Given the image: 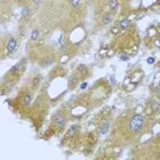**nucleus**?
I'll use <instances>...</instances> for the list:
<instances>
[{"instance_id":"1","label":"nucleus","mask_w":160,"mask_h":160,"mask_svg":"<svg viewBox=\"0 0 160 160\" xmlns=\"http://www.w3.org/2000/svg\"><path fill=\"white\" fill-rule=\"evenodd\" d=\"M145 116L142 114H134L130 119H129V124H128V129L131 134H139L144 126H145Z\"/></svg>"},{"instance_id":"2","label":"nucleus","mask_w":160,"mask_h":160,"mask_svg":"<svg viewBox=\"0 0 160 160\" xmlns=\"http://www.w3.org/2000/svg\"><path fill=\"white\" fill-rule=\"evenodd\" d=\"M16 46H18V40L15 36H10L6 41V46H5V50H6V54L8 55H11L15 52L16 50Z\"/></svg>"},{"instance_id":"3","label":"nucleus","mask_w":160,"mask_h":160,"mask_svg":"<svg viewBox=\"0 0 160 160\" xmlns=\"http://www.w3.org/2000/svg\"><path fill=\"white\" fill-rule=\"evenodd\" d=\"M65 122H66V118H65L64 112H58L54 116V125L56 126V129H62Z\"/></svg>"},{"instance_id":"4","label":"nucleus","mask_w":160,"mask_h":160,"mask_svg":"<svg viewBox=\"0 0 160 160\" xmlns=\"http://www.w3.org/2000/svg\"><path fill=\"white\" fill-rule=\"evenodd\" d=\"M32 100H34V95H32V92L31 91H26L22 96H21V105L22 106H30V104L32 102Z\"/></svg>"},{"instance_id":"5","label":"nucleus","mask_w":160,"mask_h":160,"mask_svg":"<svg viewBox=\"0 0 160 160\" xmlns=\"http://www.w3.org/2000/svg\"><path fill=\"white\" fill-rule=\"evenodd\" d=\"M112 22V15L110 12H105L101 15V24L102 25H109Z\"/></svg>"},{"instance_id":"6","label":"nucleus","mask_w":160,"mask_h":160,"mask_svg":"<svg viewBox=\"0 0 160 160\" xmlns=\"http://www.w3.org/2000/svg\"><path fill=\"white\" fill-rule=\"evenodd\" d=\"M41 80H42V76H41L40 74L35 75V76L31 79V86H32V89H38V88L40 86V84H41Z\"/></svg>"},{"instance_id":"7","label":"nucleus","mask_w":160,"mask_h":160,"mask_svg":"<svg viewBox=\"0 0 160 160\" xmlns=\"http://www.w3.org/2000/svg\"><path fill=\"white\" fill-rule=\"evenodd\" d=\"M129 26H130V19H122V20L119 22L118 29L121 30V31H124V30H126Z\"/></svg>"},{"instance_id":"8","label":"nucleus","mask_w":160,"mask_h":160,"mask_svg":"<svg viewBox=\"0 0 160 160\" xmlns=\"http://www.w3.org/2000/svg\"><path fill=\"white\" fill-rule=\"evenodd\" d=\"M108 5H109V9H110L112 12H115L116 9H118V6H119V1H118V0H109V1H108Z\"/></svg>"},{"instance_id":"9","label":"nucleus","mask_w":160,"mask_h":160,"mask_svg":"<svg viewBox=\"0 0 160 160\" xmlns=\"http://www.w3.org/2000/svg\"><path fill=\"white\" fill-rule=\"evenodd\" d=\"M39 38H40V30H39V29H34V30L31 31V35H30V40L34 42V41L39 40Z\"/></svg>"},{"instance_id":"10","label":"nucleus","mask_w":160,"mask_h":160,"mask_svg":"<svg viewBox=\"0 0 160 160\" xmlns=\"http://www.w3.org/2000/svg\"><path fill=\"white\" fill-rule=\"evenodd\" d=\"M20 69H21V64L20 62H18V64H15L11 69H10V71H9V74H11V75H14V74H18L19 71H20Z\"/></svg>"},{"instance_id":"11","label":"nucleus","mask_w":160,"mask_h":160,"mask_svg":"<svg viewBox=\"0 0 160 160\" xmlns=\"http://www.w3.org/2000/svg\"><path fill=\"white\" fill-rule=\"evenodd\" d=\"M40 64H41L42 66H49V65H51V64H52V58L48 56V58L42 59V61H40Z\"/></svg>"},{"instance_id":"12","label":"nucleus","mask_w":160,"mask_h":160,"mask_svg":"<svg viewBox=\"0 0 160 160\" xmlns=\"http://www.w3.org/2000/svg\"><path fill=\"white\" fill-rule=\"evenodd\" d=\"M30 10H31V9H30L29 6H25V8L22 9V11H21V16H22V18L29 16V15H30Z\"/></svg>"},{"instance_id":"13","label":"nucleus","mask_w":160,"mask_h":160,"mask_svg":"<svg viewBox=\"0 0 160 160\" xmlns=\"http://www.w3.org/2000/svg\"><path fill=\"white\" fill-rule=\"evenodd\" d=\"M151 109H152L154 112H158V111H159V102H158V100H154V101H152Z\"/></svg>"},{"instance_id":"14","label":"nucleus","mask_w":160,"mask_h":160,"mask_svg":"<svg viewBox=\"0 0 160 160\" xmlns=\"http://www.w3.org/2000/svg\"><path fill=\"white\" fill-rule=\"evenodd\" d=\"M108 129H109V122L106 121V122L100 128V132H101V134H105V132L108 131Z\"/></svg>"},{"instance_id":"15","label":"nucleus","mask_w":160,"mask_h":160,"mask_svg":"<svg viewBox=\"0 0 160 160\" xmlns=\"http://www.w3.org/2000/svg\"><path fill=\"white\" fill-rule=\"evenodd\" d=\"M70 5L72 8H78L80 5V0H70Z\"/></svg>"},{"instance_id":"16","label":"nucleus","mask_w":160,"mask_h":160,"mask_svg":"<svg viewBox=\"0 0 160 160\" xmlns=\"http://www.w3.org/2000/svg\"><path fill=\"white\" fill-rule=\"evenodd\" d=\"M41 1H42V0H31V4H32L34 6H39V5L41 4Z\"/></svg>"},{"instance_id":"17","label":"nucleus","mask_w":160,"mask_h":160,"mask_svg":"<svg viewBox=\"0 0 160 160\" xmlns=\"http://www.w3.org/2000/svg\"><path fill=\"white\" fill-rule=\"evenodd\" d=\"M155 62V58H149L148 59V64H154Z\"/></svg>"},{"instance_id":"18","label":"nucleus","mask_w":160,"mask_h":160,"mask_svg":"<svg viewBox=\"0 0 160 160\" xmlns=\"http://www.w3.org/2000/svg\"><path fill=\"white\" fill-rule=\"evenodd\" d=\"M86 86H88V84H86V82H84V84H81V86H80V88H81V89H85Z\"/></svg>"}]
</instances>
